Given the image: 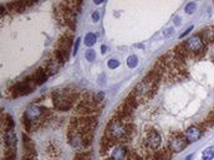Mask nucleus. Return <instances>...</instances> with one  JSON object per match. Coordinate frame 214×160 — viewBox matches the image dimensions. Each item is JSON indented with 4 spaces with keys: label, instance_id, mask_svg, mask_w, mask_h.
<instances>
[{
    "label": "nucleus",
    "instance_id": "nucleus-1",
    "mask_svg": "<svg viewBox=\"0 0 214 160\" xmlns=\"http://www.w3.org/2000/svg\"><path fill=\"white\" fill-rule=\"evenodd\" d=\"M132 134V127L123 120H112L107 127V135L112 140L115 139L118 142H126L131 138Z\"/></svg>",
    "mask_w": 214,
    "mask_h": 160
},
{
    "label": "nucleus",
    "instance_id": "nucleus-2",
    "mask_svg": "<svg viewBox=\"0 0 214 160\" xmlns=\"http://www.w3.org/2000/svg\"><path fill=\"white\" fill-rule=\"evenodd\" d=\"M54 102L59 109H69L75 99V93L70 91H57L54 93Z\"/></svg>",
    "mask_w": 214,
    "mask_h": 160
},
{
    "label": "nucleus",
    "instance_id": "nucleus-3",
    "mask_svg": "<svg viewBox=\"0 0 214 160\" xmlns=\"http://www.w3.org/2000/svg\"><path fill=\"white\" fill-rule=\"evenodd\" d=\"M154 84H156V81L153 78H151V77L146 78L144 81H142V82L136 87L134 96L137 97L138 99H143V98L151 97L152 94L154 93Z\"/></svg>",
    "mask_w": 214,
    "mask_h": 160
},
{
    "label": "nucleus",
    "instance_id": "nucleus-4",
    "mask_svg": "<svg viewBox=\"0 0 214 160\" xmlns=\"http://www.w3.org/2000/svg\"><path fill=\"white\" fill-rule=\"evenodd\" d=\"M44 108L39 107V105H30L25 112V123L26 124H34L36 123L39 119H41L44 114Z\"/></svg>",
    "mask_w": 214,
    "mask_h": 160
},
{
    "label": "nucleus",
    "instance_id": "nucleus-5",
    "mask_svg": "<svg viewBox=\"0 0 214 160\" xmlns=\"http://www.w3.org/2000/svg\"><path fill=\"white\" fill-rule=\"evenodd\" d=\"M186 49L192 53H199L203 52L204 49V40L202 39L200 35H194L192 36L188 41L186 42Z\"/></svg>",
    "mask_w": 214,
    "mask_h": 160
},
{
    "label": "nucleus",
    "instance_id": "nucleus-6",
    "mask_svg": "<svg viewBox=\"0 0 214 160\" xmlns=\"http://www.w3.org/2000/svg\"><path fill=\"white\" fill-rule=\"evenodd\" d=\"M187 144H188V140H187L186 135H182V134H174L169 139V148L174 153L182 151L187 146Z\"/></svg>",
    "mask_w": 214,
    "mask_h": 160
},
{
    "label": "nucleus",
    "instance_id": "nucleus-7",
    "mask_svg": "<svg viewBox=\"0 0 214 160\" xmlns=\"http://www.w3.org/2000/svg\"><path fill=\"white\" fill-rule=\"evenodd\" d=\"M161 137L157 132L154 130H149L144 135V145L147 146L148 149H157L159 145H161Z\"/></svg>",
    "mask_w": 214,
    "mask_h": 160
},
{
    "label": "nucleus",
    "instance_id": "nucleus-8",
    "mask_svg": "<svg viewBox=\"0 0 214 160\" xmlns=\"http://www.w3.org/2000/svg\"><path fill=\"white\" fill-rule=\"evenodd\" d=\"M128 153L127 149L122 145H116L111 150V160H127Z\"/></svg>",
    "mask_w": 214,
    "mask_h": 160
},
{
    "label": "nucleus",
    "instance_id": "nucleus-9",
    "mask_svg": "<svg viewBox=\"0 0 214 160\" xmlns=\"http://www.w3.org/2000/svg\"><path fill=\"white\" fill-rule=\"evenodd\" d=\"M202 134H203L202 129L199 127H197V125H194V127H191L187 130L186 138H187V140H188V143H194L202 137Z\"/></svg>",
    "mask_w": 214,
    "mask_h": 160
},
{
    "label": "nucleus",
    "instance_id": "nucleus-10",
    "mask_svg": "<svg viewBox=\"0 0 214 160\" xmlns=\"http://www.w3.org/2000/svg\"><path fill=\"white\" fill-rule=\"evenodd\" d=\"M4 139H5V144L8 148L13 149L15 148L16 145V135H15V132L14 130H8L4 135Z\"/></svg>",
    "mask_w": 214,
    "mask_h": 160
},
{
    "label": "nucleus",
    "instance_id": "nucleus-11",
    "mask_svg": "<svg viewBox=\"0 0 214 160\" xmlns=\"http://www.w3.org/2000/svg\"><path fill=\"white\" fill-rule=\"evenodd\" d=\"M200 36H202V39L204 41L213 42L214 41V28H207L205 30H203Z\"/></svg>",
    "mask_w": 214,
    "mask_h": 160
},
{
    "label": "nucleus",
    "instance_id": "nucleus-12",
    "mask_svg": "<svg viewBox=\"0 0 214 160\" xmlns=\"http://www.w3.org/2000/svg\"><path fill=\"white\" fill-rule=\"evenodd\" d=\"M214 158V146H209L203 151L202 160H213Z\"/></svg>",
    "mask_w": 214,
    "mask_h": 160
},
{
    "label": "nucleus",
    "instance_id": "nucleus-13",
    "mask_svg": "<svg viewBox=\"0 0 214 160\" xmlns=\"http://www.w3.org/2000/svg\"><path fill=\"white\" fill-rule=\"evenodd\" d=\"M95 42H96V35L95 34H87L85 36V43L87 46H93Z\"/></svg>",
    "mask_w": 214,
    "mask_h": 160
},
{
    "label": "nucleus",
    "instance_id": "nucleus-14",
    "mask_svg": "<svg viewBox=\"0 0 214 160\" xmlns=\"http://www.w3.org/2000/svg\"><path fill=\"white\" fill-rule=\"evenodd\" d=\"M127 65L128 67H131V68H134V67H137L138 65V59L136 55H131L130 57L127 59Z\"/></svg>",
    "mask_w": 214,
    "mask_h": 160
},
{
    "label": "nucleus",
    "instance_id": "nucleus-15",
    "mask_svg": "<svg viewBox=\"0 0 214 160\" xmlns=\"http://www.w3.org/2000/svg\"><path fill=\"white\" fill-rule=\"evenodd\" d=\"M46 80V73H45V71H39V72H36L35 74V82L36 83H42L44 81Z\"/></svg>",
    "mask_w": 214,
    "mask_h": 160
},
{
    "label": "nucleus",
    "instance_id": "nucleus-16",
    "mask_svg": "<svg viewBox=\"0 0 214 160\" xmlns=\"http://www.w3.org/2000/svg\"><path fill=\"white\" fill-rule=\"evenodd\" d=\"M195 9H197V4L195 3H188V4L186 5V9H184V11L187 13V14H193V13L195 11Z\"/></svg>",
    "mask_w": 214,
    "mask_h": 160
},
{
    "label": "nucleus",
    "instance_id": "nucleus-17",
    "mask_svg": "<svg viewBox=\"0 0 214 160\" xmlns=\"http://www.w3.org/2000/svg\"><path fill=\"white\" fill-rule=\"evenodd\" d=\"M85 57H86L87 61H93L95 57H96V53H95L93 50H87L86 53H85Z\"/></svg>",
    "mask_w": 214,
    "mask_h": 160
},
{
    "label": "nucleus",
    "instance_id": "nucleus-18",
    "mask_svg": "<svg viewBox=\"0 0 214 160\" xmlns=\"http://www.w3.org/2000/svg\"><path fill=\"white\" fill-rule=\"evenodd\" d=\"M118 66H120V62H118V60L111 59L110 61H108V67H110V68H117Z\"/></svg>",
    "mask_w": 214,
    "mask_h": 160
},
{
    "label": "nucleus",
    "instance_id": "nucleus-19",
    "mask_svg": "<svg viewBox=\"0 0 214 160\" xmlns=\"http://www.w3.org/2000/svg\"><path fill=\"white\" fill-rule=\"evenodd\" d=\"M80 41H81V39L79 37V39H76V41H75V46H74V56L77 53V50H79V46H80Z\"/></svg>",
    "mask_w": 214,
    "mask_h": 160
},
{
    "label": "nucleus",
    "instance_id": "nucleus-20",
    "mask_svg": "<svg viewBox=\"0 0 214 160\" xmlns=\"http://www.w3.org/2000/svg\"><path fill=\"white\" fill-rule=\"evenodd\" d=\"M207 123H209L210 125H214V111L209 114V117L207 118Z\"/></svg>",
    "mask_w": 214,
    "mask_h": 160
},
{
    "label": "nucleus",
    "instance_id": "nucleus-21",
    "mask_svg": "<svg viewBox=\"0 0 214 160\" xmlns=\"http://www.w3.org/2000/svg\"><path fill=\"white\" fill-rule=\"evenodd\" d=\"M172 31H173V28L167 29V30L164 31V34H163V36H164V37H169V36L172 35Z\"/></svg>",
    "mask_w": 214,
    "mask_h": 160
},
{
    "label": "nucleus",
    "instance_id": "nucleus-22",
    "mask_svg": "<svg viewBox=\"0 0 214 160\" xmlns=\"http://www.w3.org/2000/svg\"><path fill=\"white\" fill-rule=\"evenodd\" d=\"M98 19H100V15H98V11H95L93 14H92V20L95 22L98 21Z\"/></svg>",
    "mask_w": 214,
    "mask_h": 160
},
{
    "label": "nucleus",
    "instance_id": "nucleus-23",
    "mask_svg": "<svg viewBox=\"0 0 214 160\" xmlns=\"http://www.w3.org/2000/svg\"><path fill=\"white\" fill-rule=\"evenodd\" d=\"M191 30H193V26H191V28H188V29H187V30H186V31H184V32H183V34H182V35H181V36H179V37H181V39H182V37H184L186 35H188V34H189V32H191Z\"/></svg>",
    "mask_w": 214,
    "mask_h": 160
},
{
    "label": "nucleus",
    "instance_id": "nucleus-24",
    "mask_svg": "<svg viewBox=\"0 0 214 160\" xmlns=\"http://www.w3.org/2000/svg\"><path fill=\"white\" fill-rule=\"evenodd\" d=\"M106 50H107V47L105 46V45H102V46H101V51H102V53H105V52H106Z\"/></svg>",
    "mask_w": 214,
    "mask_h": 160
},
{
    "label": "nucleus",
    "instance_id": "nucleus-25",
    "mask_svg": "<svg viewBox=\"0 0 214 160\" xmlns=\"http://www.w3.org/2000/svg\"><path fill=\"white\" fill-rule=\"evenodd\" d=\"M179 20H181L179 18H176V19H174V22H176V25H179V24H181V22H179Z\"/></svg>",
    "mask_w": 214,
    "mask_h": 160
},
{
    "label": "nucleus",
    "instance_id": "nucleus-26",
    "mask_svg": "<svg viewBox=\"0 0 214 160\" xmlns=\"http://www.w3.org/2000/svg\"><path fill=\"white\" fill-rule=\"evenodd\" d=\"M93 3H95V4H96V5H100L101 3H103V1H101V0H96V1H93Z\"/></svg>",
    "mask_w": 214,
    "mask_h": 160
},
{
    "label": "nucleus",
    "instance_id": "nucleus-27",
    "mask_svg": "<svg viewBox=\"0 0 214 160\" xmlns=\"http://www.w3.org/2000/svg\"><path fill=\"white\" fill-rule=\"evenodd\" d=\"M192 156H193V155H189V156H187V159H186V160H191V158H192Z\"/></svg>",
    "mask_w": 214,
    "mask_h": 160
}]
</instances>
